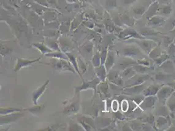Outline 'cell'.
I'll list each match as a JSON object with an SVG mask.
<instances>
[{"label":"cell","instance_id":"obj_30","mask_svg":"<svg viewBox=\"0 0 175 131\" xmlns=\"http://www.w3.org/2000/svg\"><path fill=\"white\" fill-rule=\"evenodd\" d=\"M97 75L102 81H104L106 77V69L105 66H101L97 69Z\"/></svg>","mask_w":175,"mask_h":131},{"label":"cell","instance_id":"obj_1","mask_svg":"<svg viewBox=\"0 0 175 131\" xmlns=\"http://www.w3.org/2000/svg\"><path fill=\"white\" fill-rule=\"evenodd\" d=\"M174 92V89L170 87H161L157 93V97L159 101L162 104H165L167 100Z\"/></svg>","mask_w":175,"mask_h":131},{"label":"cell","instance_id":"obj_29","mask_svg":"<svg viewBox=\"0 0 175 131\" xmlns=\"http://www.w3.org/2000/svg\"><path fill=\"white\" fill-rule=\"evenodd\" d=\"M135 62H130L129 60H127V61H123L122 62H120L118 64V68L120 69H126V68L129 67V66L135 64Z\"/></svg>","mask_w":175,"mask_h":131},{"label":"cell","instance_id":"obj_9","mask_svg":"<svg viewBox=\"0 0 175 131\" xmlns=\"http://www.w3.org/2000/svg\"><path fill=\"white\" fill-rule=\"evenodd\" d=\"M59 47L60 49L64 53H67L68 51H71L74 48L71 42L67 39H59Z\"/></svg>","mask_w":175,"mask_h":131},{"label":"cell","instance_id":"obj_43","mask_svg":"<svg viewBox=\"0 0 175 131\" xmlns=\"http://www.w3.org/2000/svg\"><path fill=\"white\" fill-rule=\"evenodd\" d=\"M138 63L139 64L143 65L145 66H149V62H148V60H143V61H142V60H139V61H138Z\"/></svg>","mask_w":175,"mask_h":131},{"label":"cell","instance_id":"obj_19","mask_svg":"<svg viewBox=\"0 0 175 131\" xmlns=\"http://www.w3.org/2000/svg\"><path fill=\"white\" fill-rule=\"evenodd\" d=\"M133 68H134L136 72L139 73L141 74H144L145 73H146L148 70L150 69V68H148V66H145L141 65V64L135 66Z\"/></svg>","mask_w":175,"mask_h":131},{"label":"cell","instance_id":"obj_41","mask_svg":"<svg viewBox=\"0 0 175 131\" xmlns=\"http://www.w3.org/2000/svg\"><path fill=\"white\" fill-rule=\"evenodd\" d=\"M172 11L171 7L170 6H167L165 7H164V8L163 9V13L165 14H169L171 13Z\"/></svg>","mask_w":175,"mask_h":131},{"label":"cell","instance_id":"obj_15","mask_svg":"<svg viewBox=\"0 0 175 131\" xmlns=\"http://www.w3.org/2000/svg\"><path fill=\"white\" fill-rule=\"evenodd\" d=\"M173 75L165 74V73H158L155 75V80L158 82H163L172 77Z\"/></svg>","mask_w":175,"mask_h":131},{"label":"cell","instance_id":"obj_22","mask_svg":"<svg viewBox=\"0 0 175 131\" xmlns=\"http://www.w3.org/2000/svg\"><path fill=\"white\" fill-rule=\"evenodd\" d=\"M66 55H67V57H68V59L69 60V61L71 62L72 63V64L74 66V68H75L76 71L78 73L79 75H81V73H80L79 69H78V63H77V62L75 57H74L72 54H69V53H66Z\"/></svg>","mask_w":175,"mask_h":131},{"label":"cell","instance_id":"obj_8","mask_svg":"<svg viewBox=\"0 0 175 131\" xmlns=\"http://www.w3.org/2000/svg\"><path fill=\"white\" fill-rule=\"evenodd\" d=\"M150 78V76L148 75H139L137 77H131V79L129 81V83L128 86L129 87H131V86H134V85H139L143 84L144 82L148 80Z\"/></svg>","mask_w":175,"mask_h":131},{"label":"cell","instance_id":"obj_11","mask_svg":"<svg viewBox=\"0 0 175 131\" xmlns=\"http://www.w3.org/2000/svg\"><path fill=\"white\" fill-rule=\"evenodd\" d=\"M106 61L105 62V68L107 72H109L110 69H111L114 64V54L113 52H109L108 55H107V58L105 59Z\"/></svg>","mask_w":175,"mask_h":131},{"label":"cell","instance_id":"obj_20","mask_svg":"<svg viewBox=\"0 0 175 131\" xmlns=\"http://www.w3.org/2000/svg\"><path fill=\"white\" fill-rule=\"evenodd\" d=\"M162 52H161V50L159 49V47H156V48H153L151 51L149 53V56L151 58L155 59V58H157L158 57H159V56H161L162 55Z\"/></svg>","mask_w":175,"mask_h":131},{"label":"cell","instance_id":"obj_26","mask_svg":"<svg viewBox=\"0 0 175 131\" xmlns=\"http://www.w3.org/2000/svg\"><path fill=\"white\" fill-rule=\"evenodd\" d=\"M92 63L95 67H99L101 64V55L99 53H97L92 58Z\"/></svg>","mask_w":175,"mask_h":131},{"label":"cell","instance_id":"obj_42","mask_svg":"<svg viewBox=\"0 0 175 131\" xmlns=\"http://www.w3.org/2000/svg\"><path fill=\"white\" fill-rule=\"evenodd\" d=\"M144 98V97H135V98L133 99V100L134 101V102H135L136 104H141V103L142 102V101H143Z\"/></svg>","mask_w":175,"mask_h":131},{"label":"cell","instance_id":"obj_44","mask_svg":"<svg viewBox=\"0 0 175 131\" xmlns=\"http://www.w3.org/2000/svg\"><path fill=\"white\" fill-rule=\"evenodd\" d=\"M164 42H165V44L166 45H169L170 43L172 42V39L169 37H165L164 38Z\"/></svg>","mask_w":175,"mask_h":131},{"label":"cell","instance_id":"obj_38","mask_svg":"<svg viewBox=\"0 0 175 131\" xmlns=\"http://www.w3.org/2000/svg\"><path fill=\"white\" fill-rule=\"evenodd\" d=\"M92 47H93V45L92 43H89V44H88L86 45V46L84 47V51L86 52V53H92Z\"/></svg>","mask_w":175,"mask_h":131},{"label":"cell","instance_id":"obj_6","mask_svg":"<svg viewBox=\"0 0 175 131\" xmlns=\"http://www.w3.org/2000/svg\"><path fill=\"white\" fill-rule=\"evenodd\" d=\"M156 98L154 96H150V97H146L143 99L142 101V104L140 105L141 109L143 110H146L148 109H151L154 107L155 102H156Z\"/></svg>","mask_w":175,"mask_h":131},{"label":"cell","instance_id":"obj_14","mask_svg":"<svg viewBox=\"0 0 175 131\" xmlns=\"http://www.w3.org/2000/svg\"><path fill=\"white\" fill-rule=\"evenodd\" d=\"M136 72L132 67H127L126 69H124V72L122 73V77L126 79H131L135 75Z\"/></svg>","mask_w":175,"mask_h":131},{"label":"cell","instance_id":"obj_12","mask_svg":"<svg viewBox=\"0 0 175 131\" xmlns=\"http://www.w3.org/2000/svg\"><path fill=\"white\" fill-rule=\"evenodd\" d=\"M141 48L146 51L147 53H149L151 51V50L153 49V44L154 43L150 41H145V40H142L141 42H136Z\"/></svg>","mask_w":175,"mask_h":131},{"label":"cell","instance_id":"obj_35","mask_svg":"<svg viewBox=\"0 0 175 131\" xmlns=\"http://www.w3.org/2000/svg\"><path fill=\"white\" fill-rule=\"evenodd\" d=\"M167 123V119L165 117H159V119L157 121V125L158 127H162L163 125H165V124Z\"/></svg>","mask_w":175,"mask_h":131},{"label":"cell","instance_id":"obj_40","mask_svg":"<svg viewBox=\"0 0 175 131\" xmlns=\"http://www.w3.org/2000/svg\"><path fill=\"white\" fill-rule=\"evenodd\" d=\"M107 5L109 7H115L117 6L116 0H107Z\"/></svg>","mask_w":175,"mask_h":131},{"label":"cell","instance_id":"obj_32","mask_svg":"<svg viewBox=\"0 0 175 131\" xmlns=\"http://www.w3.org/2000/svg\"><path fill=\"white\" fill-rule=\"evenodd\" d=\"M119 77V75L118 73L116 71H112L109 72L108 75V79L111 82H113L114 80H116V79H118Z\"/></svg>","mask_w":175,"mask_h":131},{"label":"cell","instance_id":"obj_18","mask_svg":"<svg viewBox=\"0 0 175 131\" xmlns=\"http://www.w3.org/2000/svg\"><path fill=\"white\" fill-rule=\"evenodd\" d=\"M98 83V80H94L93 81L90 82V83H84L82 85H81V87H78L77 89V92L78 90H82V89H87L88 88H90V87H92L94 89H96V88H95V87H96V84Z\"/></svg>","mask_w":175,"mask_h":131},{"label":"cell","instance_id":"obj_24","mask_svg":"<svg viewBox=\"0 0 175 131\" xmlns=\"http://www.w3.org/2000/svg\"><path fill=\"white\" fill-rule=\"evenodd\" d=\"M146 7L145 6H139L136 8L133 9V13L135 14H136L137 16H142V15L146 12Z\"/></svg>","mask_w":175,"mask_h":131},{"label":"cell","instance_id":"obj_17","mask_svg":"<svg viewBox=\"0 0 175 131\" xmlns=\"http://www.w3.org/2000/svg\"><path fill=\"white\" fill-rule=\"evenodd\" d=\"M140 33L144 36H153L158 34V32H156L155 30L149 28H143V30H140Z\"/></svg>","mask_w":175,"mask_h":131},{"label":"cell","instance_id":"obj_39","mask_svg":"<svg viewBox=\"0 0 175 131\" xmlns=\"http://www.w3.org/2000/svg\"><path fill=\"white\" fill-rule=\"evenodd\" d=\"M158 113H159V115H162V116H165V115H167V110L166 109V108L165 107H162L160 108L158 111Z\"/></svg>","mask_w":175,"mask_h":131},{"label":"cell","instance_id":"obj_23","mask_svg":"<svg viewBox=\"0 0 175 131\" xmlns=\"http://www.w3.org/2000/svg\"><path fill=\"white\" fill-rule=\"evenodd\" d=\"M18 115H13L12 116H7L6 117H0V124H5L11 122V121L15 120L17 118H18Z\"/></svg>","mask_w":175,"mask_h":131},{"label":"cell","instance_id":"obj_36","mask_svg":"<svg viewBox=\"0 0 175 131\" xmlns=\"http://www.w3.org/2000/svg\"><path fill=\"white\" fill-rule=\"evenodd\" d=\"M49 46L51 47L52 49H54V51H59V45H58L57 42H55V41H52V42H50L48 43Z\"/></svg>","mask_w":175,"mask_h":131},{"label":"cell","instance_id":"obj_37","mask_svg":"<svg viewBox=\"0 0 175 131\" xmlns=\"http://www.w3.org/2000/svg\"><path fill=\"white\" fill-rule=\"evenodd\" d=\"M162 67L165 70H170V69H173V64L171 62H170V61H167L165 63H163Z\"/></svg>","mask_w":175,"mask_h":131},{"label":"cell","instance_id":"obj_33","mask_svg":"<svg viewBox=\"0 0 175 131\" xmlns=\"http://www.w3.org/2000/svg\"><path fill=\"white\" fill-rule=\"evenodd\" d=\"M10 51H11V49H9L8 47L4 46V45H0V54L6 56Z\"/></svg>","mask_w":175,"mask_h":131},{"label":"cell","instance_id":"obj_16","mask_svg":"<svg viewBox=\"0 0 175 131\" xmlns=\"http://www.w3.org/2000/svg\"><path fill=\"white\" fill-rule=\"evenodd\" d=\"M33 45L37 49H38L39 51H41L43 54H47V53H49L52 52V50H51L49 48L46 47L45 45H44L43 43H33Z\"/></svg>","mask_w":175,"mask_h":131},{"label":"cell","instance_id":"obj_27","mask_svg":"<svg viewBox=\"0 0 175 131\" xmlns=\"http://www.w3.org/2000/svg\"><path fill=\"white\" fill-rule=\"evenodd\" d=\"M44 108V105H39V106H36V107H33V108H31L29 109H26V110L29 111V112L32 113V114L34 115H37L38 113H39L40 112L42 111V109Z\"/></svg>","mask_w":175,"mask_h":131},{"label":"cell","instance_id":"obj_10","mask_svg":"<svg viewBox=\"0 0 175 131\" xmlns=\"http://www.w3.org/2000/svg\"><path fill=\"white\" fill-rule=\"evenodd\" d=\"M161 87H162L161 85H150V86L148 87V88L143 90L144 97H150V96H155L157 94L159 89Z\"/></svg>","mask_w":175,"mask_h":131},{"label":"cell","instance_id":"obj_25","mask_svg":"<svg viewBox=\"0 0 175 131\" xmlns=\"http://www.w3.org/2000/svg\"><path fill=\"white\" fill-rule=\"evenodd\" d=\"M168 58H169L168 55H167L165 54H162L161 56H159L157 58L154 59V62H155V64H156V65H159V64H162V63H163Z\"/></svg>","mask_w":175,"mask_h":131},{"label":"cell","instance_id":"obj_47","mask_svg":"<svg viewBox=\"0 0 175 131\" xmlns=\"http://www.w3.org/2000/svg\"><path fill=\"white\" fill-rule=\"evenodd\" d=\"M69 2H74L76 1V0H67Z\"/></svg>","mask_w":175,"mask_h":131},{"label":"cell","instance_id":"obj_45","mask_svg":"<svg viewBox=\"0 0 175 131\" xmlns=\"http://www.w3.org/2000/svg\"><path fill=\"white\" fill-rule=\"evenodd\" d=\"M154 117L153 115H150V116L147 117V121L150 124H152L154 122Z\"/></svg>","mask_w":175,"mask_h":131},{"label":"cell","instance_id":"obj_13","mask_svg":"<svg viewBox=\"0 0 175 131\" xmlns=\"http://www.w3.org/2000/svg\"><path fill=\"white\" fill-rule=\"evenodd\" d=\"M165 21V18L163 17H153L150 18L148 25L150 26H161L164 23Z\"/></svg>","mask_w":175,"mask_h":131},{"label":"cell","instance_id":"obj_48","mask_svg":"<svg viewBox=\"0 0 175 131\" xmlns=\"http://www.w3.org/2000/svg\"><path fill=\"white\" fill-rule=\"evenodd\" d=\"M162 1L163 2H167L168 0H162Z\"/></svg>","mask_w":175,"mask_h":131},{"label":"cell","instance_id":"obj_28","mask_svg":"<svg viewBox=\"0 0 175 131\" xmlns=\"http://www.w3.org/2000/svg\"><path fill=\"white\" fill-rule=\"evenodd\" d=\"M78 105L77 104H71V105H70L69 107H67L66 109H65L64 112H66V113H74V112H76L77 111H78Z\"/></svg>","mask_w":175,"mask_h":131},{"label":"cell","instance_id":"obj_21","mask_svg":"<svg viewBox=\"0 0 175 131\" xmlns=\"http://www.w3.org/2000/svg\"><path fill=\"white\" fill-rule=\"evenodd\" d=\"M47 57H54L58 59H63L65 60H68V57L65 56V54H62V53H47L46 54Z\"/></svg>","mask_w":175,"mask_h":131},{"label":"cell","instance_id":"obj_31","mask_svg":"<svg viewBox=\"0 0 175 131\" xmlns=\"http://www.w3.org/2000/svg\"><path fill=\"white\" fill-rule=\"evenodd\" d=\"M17 111H20L18 109L15 108H6V109H0V115H7L11 113H13L17 112Z\"/></svg>","mask_w":175,"mask_h":131},{"label":"cell","instance_id":"obj_4","mask_svg":"<svg viewBox=\"0 0 175 131\" xmlns=\"http://www.w3.org/2000/svg\"><path fill=\"white\" fill-rule=\"evenodd\" d=\"M120 37L124 39H131V38H137L139 39H144V38L141 36V34H139L135 30L133 29H127L124 30L120 34Z\"/></svg>","mask_w":175,"mask_h":131},{"label":"cell","instance_id":"obj_5","mask_svg":"<svg viewBox=\"0 0 175 131\" xmlns=\"http://www.w3.org/2000/svg\"><path fill=\"white\" fill-rule=\"evenodd\" d=\"M144 89V85L143 84H141L139 85H134V86L129 87L124 89V92L127 95H133V94H139L143 91Z\"/></svg>","mask_w":175,"mask_h":131},{"label":"cell","instance_id":"obj_3","mask_svg":"<svg viewBox=\"0 0 175 131\" xmlns=\"http://www.w3.org/2000/svg\"><path fill=\"white\" fill-rule=\"evenodd\" d=\"M123 54L125 57H139L142 55L141 52L135 46H130L125 48L123 51Z\"/></svg>","mask_w":175,"mask_h":131},{"label":"cell","instance_id":"obj_7","mask_svg":"<svg viewBox=\"0 0 175 131\" xmlns=\"http://www.w3.org/2000/svg\"><path fill=\"white\" fill-rule=\"evenodd\" d=\"M49 81H50L49 79L47 80V81L44 83V85H43L41 87L38 88L36 90H35V91L33 93V94H32V100L36 105L37 104V100H39L40 97H41V96L44 93V90H46L47 85L49 83Z\"/></svg>","mask_w":175,"mask_h":131},{"label":"cell","instance_id":"obj_46","mask_svg":"<svg viewBox=\"0 0 175 131\" xmlns=\"http://www.w3.org/2000/svg\"><path fill=\"white\" fill-rule=\"evenodd\" d=\"M135 1H137V0H124V3H125V4L129 5V4H131L133 2H135Z\"/></svg>","mask_w":175,"mask_h":131},{"label":"cell","instance_id":"obj_34","mask_svg":"<svg viewBox=\"0 0 175 131\" xmlns=\"http://www.w3.org/2000/svg\"><path fill=\"white\" fill-rule=\"evenodd\" d=\"M158 8V6L157 3H154L153 6L150 7V9L148 13H147V16L152 17L153 14H154L155 13H156V11H157Z\"/></svg>","mask_w":175,"mask_h":131},{"label":"cell","instance_id":"obj_2","mask_svg":"<svg viewBox=\"0 0 175 131\" xmlns=\"http://www.w3.org/2000/svg\"><path fill=\"white\" fill-rule=\"evenodd\" d=\"M41 59V58H36L34 60H27V59H24V58H17V63L15 66V68L14 69V72H18V70L21 69L22 68H24L26 66H31L32 64H34L35 62H36L38 60Z\"/></svg>","mask_w":175,"mask_h":131}]
</instances>
